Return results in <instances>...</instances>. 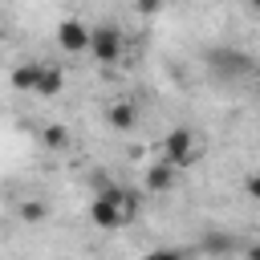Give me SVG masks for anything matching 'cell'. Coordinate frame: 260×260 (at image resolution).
Segmentation results:
<instances>
[{
	"label": "cell",
	"mask_w": 260,
	"mask_h": 260,
	"mask_svg": "<svg viewBox=\"0 0 260 260\" xmlns=\"http://www.w3.org/2000/svg\"><path fill=\"white\" fill-rule=\"evenodd\" d=\"M41 142H45L49 150H69V130L57 126V122H49V126L41 130Z\"/></svg>",
	"instance_id": "11"
},
{
	"label": "cell",
	"mask_w": 260,
	"mask_h": 260,
	"mask_svg": "<svg viewBox=\"0 0 260 260\" xmlns=\"http://www.w3.org/2000/svg\"><path fill=\"white\" fill-rule=\"evenodd\" d=\"M61 89H65V69L53 65V61H45V69H41V85H37V98H57Z\"/></svg>",
	"instance_id": "8"
},
{
	"label": "cell",
	"mask_w": 260,
	"mask_h": 260,
	"mask_svg": "<svg viewBox=\"0 0 260 260\" xmlns=\"http://www.w3.org/2000/svg\"><path fill=\"white\" fill-rule=\"evenodd\" d=\"M207 61H211V69H215V73H232V77H236V73H244V65H248V57H244V53H223V49H219V53H211Z\"/></svg>",
	"instance_id": "9"
},
{
	"label": "cell",
	"mask_w": 260,
	"mask_h": 260,
	"mask_svg": "<svg viewBox=\"0 0 260 260\" xmlns=\"http://www.w3.org/2000/svg\"><path fill=\"white\" fill-rule=\"evenodd\" d=\"M175 162H167V158H158V162H150L146 167V179H142V187L150 191V195H162V191H171L175 187Z\"/></svg>",
	"instance_id": "5"
},
{
	"label": "cell",
	"mask_w": 260,
	"mask_h": 260,
	"mask_svg": "<svg viewBox=\"0 0 260 260\" xmlns=\"http://www.w3.org/2000/svg\"><path fill=\"white\" fill-rule=\"evenodd\" d=\"M244 191H248V199L260 203V175H248V179H244Z\"/></svg>",
	"instance_id": "15"
},
{
	"label": "cell",
	"mask_w": 260,
	"mask_h": 260,
	"mask_svg": "<svg viewBox=\"0 0 260 260\" xmlns=\"http://www.w3.org/2000/svg\"><path fill=\"white\" fill-rule=\"evenodd\" d=\"M122 28L118 24H98V28H89V53H93V61L98 65H114L118 57H122Z\"/></svg>",
	"instance_id": "1"
},
{
	"label": "cell",
	"mask_w": 260,
	"mask_h": 260,
	"mask_svg": "<svg viewBox=\"0 0 260 260\" xmlns=\"http://www.w3.org/2000/svg\"><path fill=\"white\" fill-rule=\"evenodd\" d=\"M122 211H126V219H134V215H138V199H134L130 191L122 195Z\"/></svg>",
	"instance_id": "16"
},
{
	"label": "cell",
	"mask_w": 260,
	"mask_h": 260,
	"mask_svg": "<svg viewBox=\"0 0 260 260\" xmlns=\"http://www.w3.org/2000/svg\"><path fill=\"white\" fill-rule=\"evenodd\" d=\"M134 8H138L142 16H158V12H162V0H134Z\"/></svg>",
	"instance_id": "13"
},
{
	"label": "cell",
	"mask_w": 260,
	"mask_h": 260,
	"mask_svg": "<svg viewBox=\"0 0 260 260\" xmlns=\"http://www.w3.org/2000/svg\"><path fill=\"white\" fill-rule=\"evenodd\" d=\"M57 45L65 53H89V28L81 20H61L57 24Z\"/></svg>",
	"instance_id": "4"
},
{
	"label": "cell",
	"mask_w": 260,
	"mask_h": 260,
	"mask_svg": "<svg viewBox=\"0 0 260 260\" xmlns=\"http://www.w3.org/2000/svg\"><path fill=\"white\" fill-rule=\"evenodd\" d=\"M248 260H260V244H252V248H248Z\"/></svg>",
	"instance_id": "17"
},
{
	"label": "cell",
	"mask_w": 260,
	"mask_h": 260,
	"mask_svg": "<svg viewBox=\"0 0 260 260\" xmlns=\"http://www.w3.org/2000/svg\"><path fill=\"white\" fill-rule=\"evenodd\" d=\"M41 69H45V61H20V65H12V73H8L12 89H20V93H37V85H41Z\"/></svg>",
	"instance_id": "6"
},
{
	"label": "cell",
	"mask_w": 260,
	"mask_h": 260,
	"mask_svg": "<svg viewBox=\"0 0 260 260\" xmlns=\"http://www.w3.org/2000/svg\"><path fill=\"white\" fill-rule=\"evenodd\" d=\"M106 118H110V126H114V130H122V134H126V130H134V126H138V106H134L130 98H122V102H114V106H110V114H106Z\"/></svg>",
	"instance_id": "7"
},
{
	"label": "cell",
	"mask_w": 260,
	"mask_h": 260,
	"mask_svg": "<svg viewBox=\"0 0 260 260\" xmlns=\"http://www.w3.org/2000/svg\"><path fill=\"white\" fill-rule=\"evenodd\" d=\"M199 248H203L207 256H228V252H232V236L219 232V228H207L203 240H199Z\"/></svg>",
	"instance_id": "10"
},
{
	"label": "cell",
	"mask_w": 260,
	"mask_h": 260,
	"mask_svg": "<svg viewBox=\"0 0 260 260\" xmlns=\"http://www.w3.org/2000/svg\"><path fill=\"white\" fill-rule=\"evenodd\" d=\"M89 219H93L102 232H118V228H122V219H126V211H122V203H114V199L98 195V199L89 203Z\"/></svg>",
	"instance_id": "3"
},
{
	"label": "cell",
	"mask_w": 260,
	"mask_h": 260,
	"mask_svg": "<svg viewBox=\"0 0 260 260\" xmlns=\"http://www.w3.org/2000/svg\"><path fill=\"white\" fill-rule=\"evenodd\" d=\"M45 215H49V207H45L41 199H24V203H20V219H24V223L37 228V223H45Z\"/></svg>",
	"instance_id": "12"
},
{
	"label": "cell",
	"mask_w": 260,
	"mask_h": 260,
	"mask_svg": "<svg viewBox=\"0 0 260 260\" xmlns=\"http://www.w3.org/2000/svg\"><path fill=\"white\" fill-rule=\"evenodd\" d=\"M248 8H252V12H260V0H248Z\"/></svg>",
	"instance_id": "18"
},
{
	"label": "cell",
	"mask_w": 260,
	"mask_h": 260,
	"mask_svg": "<svg viewBox=\"0 0 260 260\" xmlns=\"http://www.w3.org/2000/svg\"><path fill=\"white\" fill-rule=\"evenodd\" d=\"M142 260H183V256H179L175 248H150V252H146Z\"/></svg>",
	"instance_id": "14"
},
{
	"label": "cell",
	"mask_w": 260,
	"mask_h": 260,
	"mask_svg": "<svg viewBox=\"0 0 260 260\" xmlns=\"http://www.w3.org/2000/svg\"><path fill=\"white\" fill-rule=\"evenodd\" d=\"M256 98H260V85H256Z\"/></svg>",
	"instance_id": "19"
},
{
	"label": "cell",
	"mask_w": 260,
	"mask_h": 260,
	"mask_svg": "<svg viewBox=\"0 0 260 260\" xmlns=\"http://www.w3.org/2000/svg\"><path fill=\"white\" fill-rule=\"evenodd\" d=\"M195 134L187 130V126H175V130H167V138H162V158L167 162H175V167H191L195 162Z\"/></svg>",
	"instance_id": "2"
}]
</instances>
